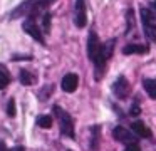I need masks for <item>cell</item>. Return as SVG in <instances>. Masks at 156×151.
Returning <instances> with one entry per match:
<instances>
[{
	"label": "cell",
	"instance_id": "24",
	"mask_svg": "<svg viewBox=\"0 0 156 151\" xmlns=\"http://www.w3.org/2000/svg\"><path fill=\"white\" fill-rule=\"evenodd\" d=\"M0 151H7V148H5V144L0 141Z\"/></svg>",
	"mask_w": 156,
	"mask_h": 151
},
{
	"label": "cell",
	"instance_id": "20",
	"mask_svg": "<svg viewBox=\"0 0 156 151\" xmlns=\"http://www.w3.org/2000/svg\"><path fill=\"white\" fill-rule=\"evenodd\" d=\"M7 114L10 117L15 116V101L14 99H9V102H7Z\"/></svg>",
	"mask_w": 156,
	"mask_h": 151
},
{
	"label": "cell",
	"instance_id": "16",
	"mask_svg": "<svg viewBox=\"0 0 156 151\" xmlns=\"http://www.w3.org/2000/svg\"><path fill=\"white\" fill-rule=\"evenodd\" d=\"M91 133H92V136H91V149L96 151V149H98V146H99V134H101V128H99V126H92L91 128Z\"/></svg>",
	"mask_w": 156,
	"mask_h": 151
},
{
	"label": "cell",
	"instance_id": "1",
	"mask_svg": "<svg viewBox=\"0 0 156 151\" xmlns=\"http://www.w3.org/2000/svg\"><path fill=\"white\" fill-rule=\"evenodd\" d=\"M51 2L49 0H25L19 7H15L10 13V19H19V17H41L45 10L49 9Z\"/></svg>",
	"mask_w": 156,
	"mask_h": 151
},
{
	"label": "cell",
	"instance_id": "3",
	"mask_svg": "<svg viewBox=\"0 0 156 151\" xmlns=\"http://www.w3.org/2000/svg\"><path fill=\"white\" fill-rule=\"evenodd\" d=\"M52 111H54L55 117H57L59 121V128H61V133L64 134V136L71 138V139H74L76 138V131H74V121H72V116L67 113V111H64L61 106H52Z\"/></svg>",
	"mask_w": 156,
	"mask_h": 151
},
{
	"label": "cell",
	"instance_id": "17",
	"mask_svg": "<svg viewBox=\"0 0 156 151\" xmlns=\"http://www.w3.org/2000/svg\"><path fill=\"white\" fill-rule=\"evenodd\" d=\"M133 27H134V12H133V9H128V12H126V30H124V34H129Z\"/></svg>",
	"mask_w": 156,
	"mask_h": 151
},
{
	"label": "cell",
	"instance_id": "21",
	"mask_svg": "<svg viewBox=\"0 0 156 151\" xmlns=\"http://www.w3.org/2000/svg\"><path fill=\"white\" fill-rule=\"evenodd\" d=\"M124 151H141V148H139L138 141H136V143H129V144H126V149H124Z\"/></svg>",
	"mask_w": 156,
	"mask_h": 151
},
{
	"label": "cell",
	"instance_id": "18",
	"mask_svg": "<svg viewBox=\"0 0 156 151\" xmlns=\"http://www.w3.org/2000/svg\"><path fill=\"white\" fill-rule=\"evenodd\" d=\"M37 126L44 128V129H49V128L52 126V117L47 116V114H41V116L37 117Z\"/></svg>",
	"mask_w": 156,
	"mask_h": 151
},
{
	"label": "cell",
	"instance_id": "5",
	"mask_svg": "<svg viewBox=\"0 0 156 151\" xmlns=\"http://www.w3.org/2000/svg\"><path fill=\"white\" fill-rule=\"evenodd\" d=\"M22 29H24L34 40H37L39 44H42V45L45 44L44 34H42V29H41V25H39L37 19H34V17H25L24 23H22Z\"/></svg>",
	"mask_w": 156,
	"mask_h": 151
},
{
	"label": "cell",
	"instance_id": "26",
	"mask_svg": "<svg viewBox=\"0 0 156 151\" xmlns=\"http://www.w3.org/2000/svg\"><path fill=\"white\" fill-rule=\"evenodd\" d=\"M49 2H51V3H52V2H54V0H49Z\"/></svg>",
	"mask_w": 156,
	"mask_h": 151
},
{
	"label": "cell",
	"instance_id": "8",
	"mask_svg": "<svg viewBox=\"0 0 156 151\" xmlns=\"http://www.w3.org/2000/svg\"><path fill=\"white\" fill-rule=\"evenodd\" d=\"M112 138H114L116 141H119V143H124V144H129V143H136V134L133 133V131L126 129V128L122 126H116L114 129H112Z\"/></svg>",
	"mask_w": 156,
	"mask_h": 151
},
{
	"label": "cell",
	"instance_id": "19",
	"mask_svg": "<svg viewBox=\"0 0 156 151\" xmlns=\"http://www.w3.org/2000/svg\"><path fill=\"white\" fill-rule=\"evenodd\" d=\"M139 113H141V107H139L138 99H134V102H133L131 109H129V114H131V116H139Z\"/></svg>",
	"mask_w": 156,
	"mask_h": 151
},
{
	"label": "cell",
	"instance_id": "23",
	"mask_svg": "<svg viewBox=\"0 0 156 151\" xmlns=\"http://www.w3.org/2000/svg\"><path fill=\"white\" fill-rule=\"evenodd\" d=\"M7 151H25V148L24 146H15V148H12V149H7Z\"/></svg>",
	"mask_w": 156,
	"mask_h": 151
},
{
	"label": "cell",
	"instance_id": "2",
	"mask_svg": "<svg viewBox=\"0 0 156 151\" xmlns=\"http://www.w3.org/2000/svg\"><path fill=\"white\" fill-rule=\"evenodd\" d=\"M114 45H116V39H109L106 42L99 44L98 50L94 52V56L91 57V62L94 64V69H96V79H101L102 72L106 69V64L108 60L111 59V56L114 54Z\"/></svg>",
	"mask_w": 156,
	"mask_h": 151
},
{
	"label": "cell",
	"instance_id": "25",
	"mask_svg": "<svg viewBox=\"0 0 156 151\" xmlns=\"http://www.w3.org/2000/svg\"><path fill=\"white\" fill-rule=\"evenodd\" d=\"M153 9L156 10V0H154V2H153Z\"/></svg>",
	"mask_w": 156,
	"mask_h": 151
},
{
	"label": "cell",
	"instance_id": "22",
	"mask_svg": "<svg viewBox=\"0 0 156 151\" xmlns=\"http://www.w3.org/2000/svg\"><path fill=\"white\" fill-rule=\"evenodd\" d=\"M20 59H32L30 56H20V54H15L12 56V60H20Z\"/></svg>",
	"mask_w": 156,
	"mask_h": 151
},
{
	"label": "cell",
	"instance_id": "12",
	"mask_svg": "<svg viewBox=\"0 0 156 151\" xmlns=\"http://www.w3.org/2000/svg\"><path fill=\"white\" fill-rule=\"evenodd\" d=\"M143 87H144V91L148 92V96L151 97V99L156 101V79H143Z\"/></svg>",
	"mask_w": 156,
	"mask_h": 151
},
{
	"label": "cell",
	"instance_id": "9",
	"mask_svg": "<svg viewBox=\"0 0 156 151\" xmlns=\"http://www.w3.org/2000/svg\"><path fill=\"white\" fill-rule=\"evenodd\" d=\"M77 86H79V77H77V74H74V72L66 74L61 81V87H62L64 92H74V91L77 89Z\"/></svg>",
	"mask_w": 156,
	"mask_h": 151
},
{
	"label": "cell",
	"instance_id": "13",
	"mask_svg": "<svg viewBox=\"0 0 156 151\" xmlns=\"http://www.w3.org/2000/svg\"><path fill=\"white\" fill-rule=\"evenodd\" d=\"M10 81H12V77H10L9 69L0 64V89H5V87L10 84Z\"/></svg>",
	"mask_w": 156,
	"mask_h": 151
},
{
	"label": "cell",
	"instance_id": "7",
	"mask_svg": "<svg viewBox=\"0 0 156 151\" xmlns=\"http://www.w3.org/2000/svg\"><path fill=\"white\" fill-rule=\"evenodd\" d=\"M74 23L82 29L87 23V12H86V0H76L74 3Z\"/></svg>",
	"mask_w": 156,
	"mask_h": 151
},
{
	"label": "cell",
	"instance_id": "14",
	"mask_svg": "<svg viewBox=\"0 0 156 151\" xmlns=\"http://www.w3.org/2000/svg\"><path fill=\"white\" fill-rule=\"evenodd\" d=\"M41 20H42V25H41L42 34H49V32H51V20H52V13L49 12V10H45V12L41 15Z\"/></svg>",
	"mask_w": 156,
	"mask_h": 151
},
{
	"label": "cell",
	"instance_id": "11",
	"mask_svg": "<svg viewBox=\"0 0 156 151\" xmlns=\"http://www.w3.org/2000/svg\"><path fill=\"white\" fill-rule=\"evenodd\" d=\"M149 52V47L148 45H141V44H128L124 45L122 49V54L124 56H131V54H148Z\"/></svg>",
	"mask_w": 156,
	"mask_h": 151
},
{
	"label": "cell",
	"instance_id": "10",
	"mask_svg": "<svg viewBox=\"0 0 156 151\" xmlns=\"http://www.w3.org/2000/svg\"><path fill=\"white\" fill-rule=\"evenodd\" d=\"M131 129L138 138H151V131H149V128L143 121H134L131 124Z\"/></svg>",
	"mask_w": 156,
	"mask_h": 151
},
{
	"label": "cell",
	"instance_id": "4",
	"mask_svg": "<svg viewBox=\"0 0 156 151\" xmlns=\"http://www.w3.org/2000/svg\"><path fill=\"white\" fill-rule=\"evenodd\" d=\"M141 13V22H143V30H144V37L149 42H156V19L151 9L141 7L139 9Z\"/></svg>",
	"mask_w": 156,
	"mask_h": 151
},
{
	"label": "cell",
	"instance_id": "15",
	"mask_svg": "<svg viewBox=\"0 0 156 151\" xmlns=\"http://www.w3.org/2000/svg\"><path fill=\"white\" fill-rule=\"evenodd\" d=\"M19 81H20L24 86H32V84L35 82V77H34V74H30L29 70L22 69L20 74H19Z\"/></svg>",
	"mask_w": 156,
	"mask_h": 151
},
{
	"label": "cell",
	"instance_id": "6",
	"mask_svg": "<svg viewBox=\"0 0 156 151\" xmlns=\"http://www.w3.org/2000/svg\"><path fill=\"white\" fill-rule=\"evenodd\" d=\"M131 92V86H129L128 79L124 76H119L118 79L112 82V94H114L118 99H126Z\"/></svg>",
	"mask_w": 156,
	"mask_h": 151
}]
</instances>
